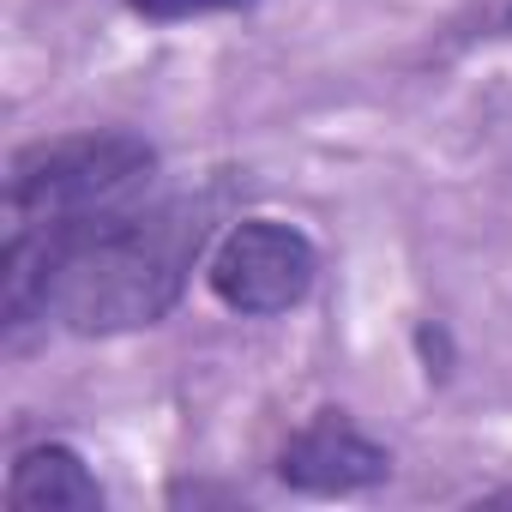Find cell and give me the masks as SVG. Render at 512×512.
<instances>
[{"instance_id":"obj_7","label":"cell","mask_w":512,"mask_h":512,"mask_svg":"<svg viewBox=\"0 0 512 512\" xmlns=\"http://www.w3.org/2000/svg\"><path fill=\"white\" fill-rule=\"evenodd\" d=\"M506 25H512V13H506Z\"/></svg>"},{"instance_id":"obj_3","label":"cell","mask_w":512,"mask_h":512,"mask_svg":"<svg viewBox=\"0 0 512 512\" xmlns=\"http://www.w3.org/2000/svg\"><path fill=\"white\" fill-rule=\"evenodd\" d=\"M320 278V253L314 241L284 223V217H241L223 229V241L205 260V284L229 314H284L296 308Z\"/></svg>"},{"instance_id":"obj_6","label":"cell","mask_w":512,"mask_h":512,"mask_svg":"<svg viewBox=\"0 0 512 512\" xmlns=\"http://www.w3.org/2000/svg\"><path fill=\"white\" fill-rule=\"evenodd\" d=\"M139 19H157V25H175V19H199V13H229V7H247V0H127Z\"/></svg>"},{"instance_id":"obj_1","label":"cell","mask_w":512,"mask_h":512,"mask_svg":"<svg viewBox=\"0 0 512 512\" xmlns=\"http://www.w3.org/2000/svg\"><path fill=\"white\" fill-rule=\"evenodd\" d=\"M211 199H139L85 235H73L37 272L31 296L7 308V338L19 344L25 326L61 320L67 332H133L157 326L205 253Z\"/></svg>"},{"instance_id":"obj_2","label":"cell","mask_w":512,"mask_h":512,"mask_svg":"<svg viewBox=\"0 0 512 512\" xmlns=\"http://www.w3.org/2000/svg\"><path fill=\"white\" fill-rule=\"evenodd\" d=\"M157 151L133 133H67L13 157L7 175V260H0V314L19 308L37 272L91 223L139 205Z\"/></svg>"},{"instance_id":"obj_5","label":"cell","mask_w":512,"mask_h":512,"mask_svg":"<svg viewBox=\"0 0 512 512\" xmlns=\"http://www.w3.org/2000/svg\"><path fill=\"white\" fill-rule=\"evenodd\" d=\"M7 500L19 506V512H91V506H103V482L85 470V458L73 452V446H31V452H19V464H13V476H7Z\"/></svg>"},{"instance_id":"obj_4","label":"cell","mask_w":512,"mask_h":512,"mask_svg":"<svg viewBox=\"0 0 512 512\" xmlns=\"http://www.w3.org/2000/svg\"><path fill=\"white\" fill-rule=\"evenodd\" d=\"M392 470L386 446L368 440L344 410H320L302 434H290V446L278 452V476L290 488L308 494H356L368 482H380Z\"/></svg>"}]
</instances>
